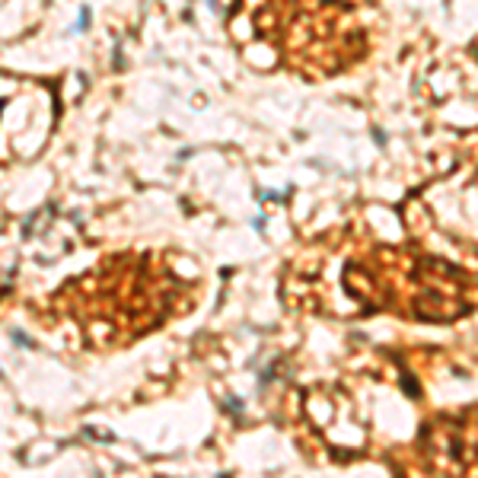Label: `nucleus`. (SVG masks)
<instances>
[]
</instances>
